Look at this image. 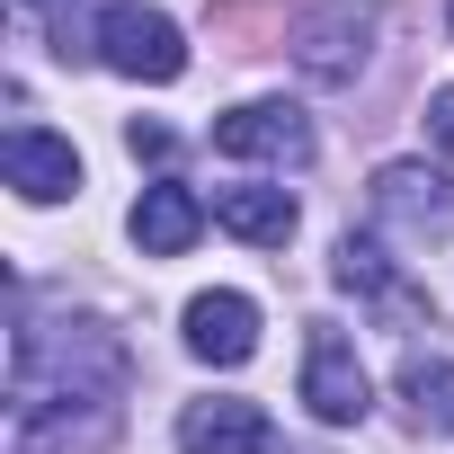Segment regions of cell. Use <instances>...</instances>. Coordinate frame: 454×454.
<instances>
[{"mask_svg": "<svg viewBox=\"0 0 454 454\" xmlns=\"http://www.w3.org/2000/svg\"><path fill=\"white\" fill-rule=\"evenodd\" d=\"M98 63L107 72H125V81H178L187 72V36H178V19L169 10H143V0H116V10L98 19Z\"/></svg>", "mask_w": 454, "mask_h": 454, "instance_id": "3", "label": "cell"}, {"mask_svg": "<svg viewBox=\"0 0 454 454\" xmlns=\"http://www.w3.org/2000/svg\"><path fill=\"white\" fill-rule=\"evenodd\" d=\"M125 143H134V160H169V125H143V116H134Z\"/></svg>", "mask_w": 454, "mask_h": 454, "instance_id": "15", "label": "cell"}, {"mask_svg": "<svg viewBox=\"0 0 454 454\" xmlns=\"http://www.w3.org/2000/svg\"><path fill=\"white\" fill-rule=\"evenodd\" d=\"M303 410L321 427H356L374 410V383H365V365L339 330H312V348H303Z\"/></svg>", "mask_w": 454, "mask_h": 454, "instance_id": "7", "label": "cell"}, {"mask_svg": "<svg viewBox=\"0 0 454 454\" xmlns=\"http://www.w3.org/2000/svg\"><path fill=\"white\" fill-rule=\"evenodd\" d=\"M125 232H134L143 259H178V250H196V232H205V205H196V187L152 178V187L134 196V214H125Z\"/></svg>", "mask_w": 454, "mask_h": 454, "instance_id": "10", "label": "cell"}, {"mask_svg": "<svg viewBox=\"0 0 454 454\" xmlns=\"http://www.w3.org/2000/svg\"><path fill=\"white\" fill-rule=\"evenodd\" d=\"M0 169H10V187H19L27 205H63V196L81 187V152H72L63 134H45V125H10Z\"/></svg>", "mask_w": 454, "mask_h": 454, "instance_id": "8", "label": "cell"}, {"mask_svg": "<svg viewBox=\"0 0 454 454\" xmlns=\"http://www.w3.org/2000/svg\"><path fill=\"white\" fill-rule=\"evenodd\" d=\"M125 339L107 321H19L10 330V454H98L125 410Z\"/></svg>", "mask_w": 454, "mask_h": 454, "instance_id": "1", "label": "cell"}, {"mask_svg": "<svg viewBox=\"0 0 454 454\" xmlns=\"http://www.w3.org/2000/svg\"><path fill=\"white\" fill-rule=\"evenodd\" d=\"M178 445L187 454H277V427H268L259 401H187Z\"/></svg>", "mask_w": 454, "mask_h": 454, "instance_id": "11", "label": "cell"}, {"mask_svg": "<svg viewBox=\"0 0 454 454\" xmlns=\"http://www.w3.org/2000/svg\"><path fill=\"white\" fill-rule=\"evenodd\" d=\"M445 27H454V0H445Z\"/></svg>", "mask_w": 454, "mask_h": 454, "instance_id": "16", "label": "cell"}, {"mask_svg": "<svg viewBox=\"0 0 454 454\" xmlns=\"http://www.w3.org/2000/svg\"><path fill=\"white\" fill-rule=\"evenodd\" d=\"M187 356H205V365H250V356H259V303L232 294V286L196 294V303H187Z\"/></svg>", "mask_w": 454, "mask_h": 454, "instance_id": "9", "label": "cell"}, {"mask_svg": "<svg viewBox=\"0 0 454 454\" xmlns=\"http://www.w3.org/2000/svg\"><path fill=\"white\" fill-rule=\"evenodd\" d=\"M374 54V10L365 0H321V10L294 19V72L321 81V90H348Z\"/></svg>", "mask_w": 454, "mask_h": 454, "instance_id": "2", "label": "cell"}, {"mask_svg": "<svg viewBox=\"0 0 454 454\" xmlns=\"http://www.w3.org/2000/svg\"><path fill=\"white\" fill-rule=\"evenodd\" d=\"M427 143L454 160V90H436V98H427Z\"/></svg>", "mask_w": 454, "mask_h": 454, "instance_id": "14", "label": "cell"}, {"mask_svg": "<svg viewBox=\"0 0 454 454\" xmlns=\"http://www.w3.org/2000/svg\"><path fill=\"white\" fill-rule=\"evenodd\" d=\"M330 277H339V286H348L383 330H419V321H436V312H427V294L392 268V250H383L374 232H348V241L330 250Z\"/></svg>", "mask_w": 454, "mask_h": 454, "instance_id": "5", "label": "cell"}, {"mask_svg": "<svg viewBox=\"0 0 454 454\" xmlns=\"http://www.w3.org/2000/svg\"><path fill=\"white\" fill-rule=\"evenodd\" d=\"M214 152L223 160H277V169H303L321 143H312V116L294 98H250L232 116H214Z\"/></svg>", "mask_w": 454, "mask_h": 454, "instance_id": "6", "label": "cell"}, {"mask_svg": "<svg viewBox=\"0 0 454 454\" xmlns=\"http://www.w3.org/2000/svg\"><path fill=\"white\" fill-rule=\"evenodd\" d=\"M214 223L232 241H250V250H286L294 241V196L286 187H223L214 196Z\"/></svg>", "mask_w": 454, "mask_h": 454, "instance_id": "12", "label": "cell"}, {"mask_svg": "<svg viewBox=\"0 0 454 454\" xmlns=\"http://www.w3.org/2000/svg\"><path fill=\"white\" fill-rule=\"evenodd\" d=\"M374 214H383V232L401 241H454V178L427 169V160H383L374 169Z\"/></svg>", "mask_w": 454, "mask_h": 454, "instance_id": "4", "label": "cell"}, {"mask_svg": "<svg viewBox=\"0 0 454 454\" xmlns=\"http://www.w3.org/2000/svg\"><path fill=\"white\" fill-rule=\"evenodd\" d=\"M401 401L419 410V427H454V356H410L401 365Z\"/></svg>", "mask_w": 454, "mask_h": 454, "instance_id": "13", "label": "cell"}]
</instances>
